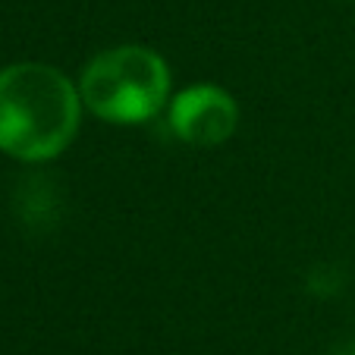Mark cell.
<instances>
[{
	"mask_svg": "<svg viewBox=\"0 0 355 355\" xmlns=\"http://www.w3.org/2000/svg\"><path fill=\"white\" fill-rule=\"evenodd\" d=\"M82 94L69 76L47 63L0 69V151L16 161H54L73 145Z\"/></svg>",
	"mask_w": 355,
	"mask_h": 355,
	"instance_id": "cell-1",
	"label": "cell"
},
{
	"mask_svg": "<svg viewBox=\"0 0 355 355\" xmlns=\"http://www.w3.org/2000/svg\"><path fill=\"white\" fill-rule=\"evenodd\" d=\"M79 94L88 114L104 123H145L170 104V67L151 47H110L82 69Z\"/></svg>",
	"mask_w": 355,
	"mask_h": 355,
	"instance_id": "cell-2",
	"label": "cell"
},
{
	"mask_svg": "<svg viewBox=\"0 0 355 355\" xmlns=\"http://www.w3.org/2000/svg\"><path fill=\"white\" fill-rule=\"evenodd\" d=\"M167 120L176 139L192 148H217L233 139L239 126V107L220 85H189L167 104Z\"/></svg>",
	"mask_w": 355,
	"mask_h": 355,
	"instance_id": "cell-3",
	"label": "cell"
},
{
	"mask_svg": "<svg viewBox=\"0 0 355 355\" xmlns=\"http://www.w3.org/2000/svg\"><path fill=\"white\" fill-rule=\"evenodd\" d=\"M349 352H352V355H355V340H352V346H349Z\"/></svg>",
	"mask_w": 355,
	"mask_h": 355,
	"instance_id": "cell-4",
	"label": "cell"
}]
</instances>
